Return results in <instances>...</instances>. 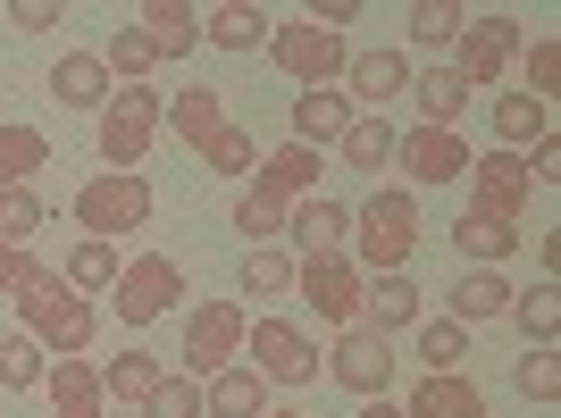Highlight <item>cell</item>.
I'll return each instance as SVG.
<instances>
[{
    "mask_svg": "<svg viewBox=\"0 0 561 418\" xmlns=\"http://www.w3.org/2000/svg\"><path fill=\"white\" fill-rule=\"evenodd\" d=\"M411 252H420V201L402 185L369 193V201L352 209V268L360 277H394V268H411Z\"/></svg>",
    "mask_w": 561,
    "mask_h": 418,
    "instance_id": "obj_1",
    "label": "cell"
},
{
    "mask_svg": "<svg viewBox=\"0 0 561 418\" xmlns=\"http://www.w3.org/2000/svg\"><path fill=\"white\" fill-rule=\"evenodd\" d=\"M18 318H25L18 335H34V344H43L50 360H76V351L93 344L101 310L84 302V293H68V285H59V277H50V268H43V277H34V285H25V293H18Z\"/></svg>",
    "mask_w": 561,
    "mask_h": 418,
    "instance_id": "obj_2",
    "label": "cell"
},
{
    "mask_svg": "<svg viewBox=\"0 0 561 418\" xmlns=\"http://www.w3.org/2000/svg\"><path fill=\"white\" fill-rule=\"evenodd\" d=\"M319 360H328V351L310 344L294 318H268V310H260V318L243 326V369H252L260 385H319Z\"/></svg>",
    "mask_w": 561,
    "mask_h": 418,
    "instance_id": "obj_3",
    "label": "cell"
},
{
    "mask_svg": "<svg viewBox=\"0 0 561 418\" xmlns=\"http://www.w3.org/2000/svg\"><path fill=\"white\" fill-rule=\"evenodd\" d=\"M151 176H110V167H101V176H84V193H76V227L93 234V243H117V234H135V227H151Z\"/></svg>",
    "mask_w": 561,
    "mask_h": 418,
    "instance_id": "obj_4",
    "label": "cell"
},
{
    "mask_svg": "<svg viewBox=\"0 0 561 418\" xmlns=\"http://www.w3.org/2000/svg\"><path fill=\"white\" fill-rule=\"evenodd\" d=\"M160 109H168V93H151V84H117L110 93V109H101V160H110V176H135V160L160 135Z\"/></svg>",
    "mask_w": 561,
    "mask_h": 418,
    "instance_id": "obj_5",
    "label": "cell"
},
{
    "mask_svg": "<svg viewBox=\"0 0 561 418\" xmlns=\"http://www.w3.org/2000/svg\"><path fill=\"white\" fill-rule=\"evenodd\" d=\"M519 43H528V25L519 18H469L461 25V43H453V76H461V93H486V84H503L519 59Z\"/></svg>",
    "mask_w": 561,
    "mask_h": 418,
    "instance_id": "obj_6",
    "label": "cell"
},
{
    "mask_svg": "<svg viewBox=\"0 0 561 418\" xmlns=\"http://www.w3.org/2000/svg\"><path fill=\"white\" fill-rule=\"evenodd\" d=\"M528 193H537V176H528V160L519 151H469V218H503V227H519L528 218Z\"/></svg>",
    "mask_w": 561,
    "mask_h": 418,
    "instance_id": "obj_7",
    "label": "cell"
},
{
    "mask_svg": "<svg viewBox=\"0 0 561 418\" xmlns=\"http://www.w3.org/2000/svg\"><path fill=\"white\" fill-rule=\"evenodd\" d=\"M185 302V268L168 252H142V259H126L117 268V285H110V310L126 326H151V318H168V310Z\"/></svg>",
    "mask_w": 561,
    "mask_h": 418,
    "instance_id": "obj_8",
    "label": "cell"
},
{
    "mask_svg": "<svg viewBox=\"0 0 561 418\" xmlns=\"http://www.w3.org/2000/svg\"><path fill=\"white\" fill-rule=\"evenodd\" d=\"M268 59H277V76H294V84H335L344 76V34H328V25H310V18H294V25H268Z\"/></svg>",
    "mask_w": 561,
    "mask_h": 418,
    "instance_id": "obj_9",
    "label": "cell"
},
{
    "mask_svg": "<svg viewBox=\"0 0 561 418\" xmlns=\"http://www.w3.org/2000/svg\"><path fill=\"white\" fill-rule=\"evenodd\" d=\"M243 302H202V310H185V376L193 385H210L218 369H234L243 360Z\"/></svg>",
    "mask_w": 561,
    "mask_h": 418,
    "instance_id": "obj_10",
    "label": "cell"
},
{
    "mask_svg": "<svg viewBox=\"0 0 561 418\" xmlns=\"http://www.w3.org/2000/svg\"><path fill=\"white\" fill-rule=\"evenodd\" d=\"M319 369H328L344 394H360V402L394 394V335H377V326H344V335H335V351L319 360Z\"/></svg>",
    "mask_w": 561,
    "mask_h": 418,
    "instance_id": "obj_11",
    "label": "cell"
},
{
    "mask_svg": "<svg viewBox=\"0 0 561 418\" xmlns=\"http://www.w3.org/2000/svg\"><path fill=\"white\" fill-rule=\"evenodd\" d=\"M360 285H369V277H360L344 252H328V259H294V293H302V302L319 310L335 335H344V326H360Z\"/></svg>",
    "mask_w": 561,
    "mask_h": 418,
    "instance_id": "obj_12",
    "label": "cell"
},
{
    "mask_svg": "<svg viewBox=\"0 0 561 418\" xmlns=\"http://www.w3.org/2000/svg\"><path fill=\"white\" fill-rule=\"evenodd\" d=\"M394 160L411 185H461L469 176V135H453V126H411V135H394Z\"/></svg>",
    "mask_w": 561,
    "mask_h": 418,
    "instance_id": "obj_13",
    "label": "cell"
},
{
    "mask_svg": "<svg viewBox=\"0 0 561 418\" xmlns=\"http://www.w3.org/2000/svg\"><path fill=\"white\" fill-rule=\"evenodd\" d=\"M411 76H420V68H411V50H352V59H344L352 93L344 101H360V117H386L402 93H411Z\"/></svg>",
    "mask_w": 561,
    "mask_h": 418,
    "instance_id": "obj_14",
    "label": "cell"
},
{
    "mask_svg": "<svg viewBox=\"0 0 561 418\" xmlns=\"http://www.w3.org/2000/svg\"><path fill=\"white\" fill-rule=\"evenodd\" d=\"M285 243H294V259L352 252V209H344V201H328V193H310V201L285 209Z\"/></svg>",
    "mask_w": 561,
    "mask_h": 418,
    "instance_id": "obj_15",
    "label": "cell"
},
{
    "mask_svg": "<svg viewBox=\"0 0 561 418\" xmlns=\"http://www.w3.org/2000/svg\"><path fill=\"white\" fill-rule=\"evenodd\" d=\"M319 176H328V160H319V151H310V142H277V151H268V160L252 167V185L268 193V201H310V193H319Z\"/></svg>",
    "mask_w": 561,
    "mask_h": 418,
    "instance_id": "obj_16",
    "label": "cell"
},
{
    "mask_svg": "<svg viewBox=\"0 0 561 418\" xmlns=\"http://www.w3.org/2000/svg\"><path fill=\"white\" fill-rule=\"evenodd\" d=\"M110 68H101V50H59V68H50V101H59V109H110Z\"/></svg>",
    "mask_w": 561,
    "mask_h": 418,
    "instance_id": "obj_17",
    "label": "cell"
},
{
    "mask_svg": "<svg viewBox=\"0 0 561 418\" xmlns=\"http://www.w3.org/2000/svg\"><path fill=\"white\" fill-rule=\"evenodd\" d=\"M135 34L151 43V59H185V50L202 43V18H193V0H142Z\"/></svg>",
    "mask_w": 561,
    "mask_h": 418,
    "instance_id": "obj_18",
    "label": "cell"
},
{
    "mask_svg": "<svg viewBox=\"0 0 561 418\" xmlns=\"http://www.w3.org/2000/svg\"><path fill=\"white\" fill-rule=\"evenodd\" d=\"M360 326H377V335L420 326V285H411V268H394V277H369V285H360Z\"/></svg>",
    "mask_w": 561,
    "mask_h": 418,
    "instance_id": "obj_19",
    "label": "cell"
},
{
    "mask_svg": "<svg viewBox=\"0 0 561 418\" xmlns=\"http://www.w3.org/2000/svg\"><path fill=\"white\" fill-rule=\"evenodd\" d=\"M512 293H519V285L503 277V268H461V285H453V326L512 318Z\"/></svg>",
    "mask_w": 561,
    "mask_h": 418,
    "instance_id": "obj_20",
    "label": "cell"
},
{
    "mask_svg": "<svg viewBox=\"0 0 561 418\" xmlns=\"http://www.w3.org/2000/svg\"><path fill=\"white\" fill-rule=\"evenodd\" d=\"M411 126H453L461 135V109H469V93H461V76L453 68H427V76H411Z\"/></svg>",
    "mask_w": 561,
    "mask_h": 418,
    "instance_id": "obj_21",
    "label": "cell"
},
{
    "mask_svg": "<svg viewBox=\"0 0 561 418\" xmlns=\"http://www.w3.org/2000/svg\"><path fill=\"white\" fill-rule=\"evenodd\" d=\"M402 410H411V418H486V394H478V385L453 369V376H420Z\"/></svg>",
    "mask_w": 561,
    "mask_h": 418,
    "instance_id": "obj_22",
    "label": "cell"
},
{
    "mask_svg": "<svg viewBox=\"0 0 561 418\" xmlns=\"http://www.w3.org/2000/svg\"><path fill=\"white\" fill-rule=\"evenodd\" d=\"M50 167V135L43 126H0V193H25Z\"/></svg>",
    "mask_w": 561,
    "mask_h": 418,
    "instance_id": "obj_23",
    "label": "cell"
},
{
    "mask_svg": "<svg viewBox=\"0 0 561 418\" xmlns=\"http://www.w3.org/2000/svg\"><path fill=\"white\" fill-rule=\"evenodd\" d=\"M43 394H50V410H59V418H68V410H110V402H101V369L84 360V351H76V360H50Z\"/></svg>",
    "mask_w": 561,
    "mask_h": 418,
    "instance_id": "obj_24",
    "label": "cell"
},
{
    "mask_svg": "<svg viewBox=\"0 0 561 418\" xmlns=\"http://www.w3.org/2000/svg\"><path fill=\"white\" fill-rule=\"evenodd\" d=\"M453 252L469 259V268H503V259L519 252V227H503V218H453Z\"/></svg>",
    "mask_w": 561,
    "mask_h": 418,
    "instance_id": "obj_25",
    "label": "cell"
},
{
    "mask_svg": "<svg viewBox=\"0 0 561 418\" xmlns=\"http://www.w3.org/2000/svg\"><path fill=\"white\" fill-rule=\"evenodd\" d=\"M160 126H176V135H185V151H202V142H210L218 126H227V101H218L210 84H193V93H168Z\"/></svg>",
    "mask_w": 561,
    "mask_h": 418,
    "instance_id": "obj_26",
    "label": "cell"
},
{
    "mask_svg": "<svg viewBox=\"0 0 561 418\" xmlns=\"http://www.w3.org/2000/svg\"><path fill=\"white\" fill-rule=\"evenodd\" d=\"M335 160L360 167V176H377V167L394 160V117H360V109H352V126L335 135Z\"/></svg>",
    "mask_w": 561,
    "mask_h": 418,
    "instance_id": "obj_27",
    "label": "cell"
},
{
    "mask_svg": "<svg viewBox=\"0 0 561 418\" xmlns=\"http://www.w3.org/2000/svg\"><path fill=\"white\" fill-rule=\"evenodd\" d=\"M260 394H268V385H260V376L234 360V369H218L210 385H202V418H260V410H268Z\"/></svg>",
    "mask_w": 561,
    "mask_h": 418,
    "instance_id": "obj_28",
    "label": "cell"
},
{
    "mask_svg": "<svg viewBox=\"0 0 561 418\" xmlns=\"http://www.w3.org/2000/svg\"><path fill=\"white\" fill-rule=\"evenodd\" d=\"M202 43H218V50H234V59H243V50L268 43V9H252V0H227V9H210V18H202Z\"/></svg>",
    "mask_w": 561,
    "mask_h": 418,
    "instance_id": "obj_29",
    "label": "cell"
},
{
    "mask_svg": "<svg viewBox=\"0 0 561 418\" xmlns=\"http://www.w3.org/2000/svg\"><path fill=\"white\" fill-rule=\"evenodd\" d=\"M344 126H352V101L344 93H328V84H319V93H294V142L319 151V142H335Z\"/></svg>",
    "mask_w": 561,
    "mask_h": 418,
    "instance_id": "obj_30",
    "label": "cell"
},
{
    "mask_svg": "<svg viewBox=\"0 0 561 418\" xmlns=\"http://www.w3.org/2000/svg\"><path fill=\"white\" fill-rule=\"evenodd\" d=\"M160 376H168V369L151 360V351H126V360H101V402H126V410H142Z\"/></svg>",
    "mask_w": 561,
    "mask_h": 418,
    "instance_id": "obj_31",
    "label": "cell"
},
{
    "mask_svg": "<svg viewBox=\"0 0 561 418\" xmlns=\"http://www.w3.org/2000/svg\"><path fill=\"white\" fill-rule=\"evenodd\" d=\"M494 135H503V151H528V142L553 135V109L528 101V93H503V101H494Z\"/></svg>",
    "mask_w": 561,
    "mask_h": 418,
    "instance_id": "obj_32",
    "label": "cell"
},
{
    "mask_svg": "<svg viewBox=\"0 0 561 418\" xmlns=\"http://www.w3.org/2000/svg\"><path fill=\"white\" fill-rule=\"evenodd\" d=\"M193 160L210 167V176H234V185H252V167H260V142H252V135H243V126L227 117V126H218V135L202 142V151H193Z\"/></svg>",
    "mask_w": 561,
    "mask_h": 418,
    "instance_id": "obj_33",
    "label": "cell"
},
{
    "mask_svg": "<svg viewBox=\"0 0 561 418\" xmlns=\"http://www.w3.org/2000/svg\"><path fill=\"white\" fill-rule=\"evenodd\" d=\"M117 268H126V259H117V243H93V234H84V243L68 252V268H59V285H68V293H110Z\"/></svg>",
    "mask_w": 561,
    "mask_h": 418,
    "instance_id": "obj_34",
    "label": "cell"
},
{
    "mask_svg": "<svg viewBox=\"0 0 561 418\" xmlns=\"http://www.w3.org/2000/svg\"><path fill=\"white\" fill-rule=\"evenodd\" d=\"M234 293H260V302H277V293H294V252H285V243H260V252L243 259V277H234Z\"/></svg>",
    "mask_w": 561,
    "mask_h": 418,
    "instance_id": "obj_35",
    "label": "cell"
},
{
    "mask_svg": "<svg viewBox=\"0 0 561 418\" xmlns=\"http://www.w3.org/2000/svg\"><path fill=\"white\" fill-rule=\"evenodd\" d=\"M234 234H243L252 252H260V243H285V201H268L260 185H243V193H234Z\"/></svg>",
    "mask_w": 561,
    "mask_h": 418,
    "instance_id": "obj_36",
    "label": "cell"
},
{
    "mask_svg": "<svg viewBox=\"0 0 561 418\" xmlns=\"http://www.w3.org/2000/svg\"><path fill=\"white\" fill-rule=\"evenodd\" d=\"M43 369H50V351L34 335H0V394H34Z\"/></svg>",
    "mask_w": 561,
    "mask_h": 418,
    "instance_id": "obj_37",
    "label": "cell"
},
{
    "mask_svg": "<svg viewBox=\"0 0 561 418\" xmlns=\"http://www.w3.org/2000/svg\"><path fill=\"white\" fill-rule=\"evenodd\" d=\"M512 318L528 326V344H553V335H561V285H528V293H512Z\"/></svg>",
    "mask_w": 561,
    "mask_h": 418,
    "instance_id": "obj_38",
    "label": "cell"
},
{
    "mask_svg": "<svg viewBox=\"0 0 561 418\" xmlns=\"http://www.w3.org/2000/svg\"><path fill=\"white\" fill-rule=\"evenodd\" d=\"M420 360H427V376H453V369L469 360V326L427 318V326H420Z\"/></svg>",
    "mask_w": 561,
    "mask_h": 418,
    "instance_id": "obj_39",
    "label": "cell"
},
{
    "mask_svg": "<svg viewBox=\"0 0 561 418\" xmlns=\"http://www.w3.org/2000/svg\"><path fill=\"white\" fill-rule=\"evenodd\" d=\"M50 227V209L34 201V185L25 193H0V243H18V252H34V234Z\"/></svg>",
    "mask_w": 561,
    "mask_h": 418,
    "instance_id": "obj_40",
    "label": "cell"
},
{
    "mask_svg": "<svg viewBox=\"0 0 561 418\" xmlns=\"http://www.w3.org/2000/svg\"><path fill=\"white\" fill-rule=\"evenodd\" d=\"M101 68H110V84H142V76L160 68V59H151V43H142L135 25H117L110 50H101Z\"/></svg>",
    "mask_w": 561,
    "mask_h": 418,
    "instance_id": "obj_41",
    "label": "cell"
},
{
    "mask_svg": "<svg viewBox=\"0 0 561 418\" xmlns=\"http://www.w3.org/2000/svg\"><path fill=\"white\" fill-rule=\"evenodd\" d=\"M519 59H528V101H545V109H553V84H561V34H528V43H519Z\"/></svg>",
    "mask_w": 561,
    "mask_h": 418,
    "instance_id": "obj_42",
    "label": "cell"
},
{
    "mask_svg": "<svg viewBox=\"0 0 561 418\" xmlns=\"http://www.w3.org/2000/svg\"><path fill=\"white\" fill-rule=\"evenodd\" d=\"M461 9H453V0H420V9H411V43H427V50H453L461 43Z\"/></svg>",
    "mask_w": 561,
    "mask_h": 418,
    "instance_id": "obj_43",
    "label": "cell"
},
{
    "mask_svg": "<svg viewBox=\"0 0 561 418\" xmlns=\"http://www.w3.org/2000/svg\"><path fill=\"white\" fill-rule=\"evenodd\" d=\"M519 394H528V402H561V351L553 344H528V360H519Z\"/></svg>",
    "mask_w": 561,
    "mask_h": 418,
    "instance_id": "obj_44",
    "label": "cell"
},
{
    "mask_svg": "<svg viewBox=\"0 0 561 418\" xmlns=\"http://www.w3.org/2000/svg\"><path fill=\"white\" fill-rule=\"evenodd\" d=\"M142 418H202V385L193 376H160L151 402H142Z\"/></svg>",
    "mask_w": 561,
    "mask_h": 418,
    "instance_id": "obj_45",
    "label": "cell"
},
{
    "mask_svg": "<svg viewBox=\"0 0 561 418\" xmlns=\"http://www.w3.org/2000/svg\"><path fill=\"white\" fill-rule=\"evenodd\" d=\"M34 277H43V259H34V252H18V243H0V293L18 302V293H25Z\"/></svg>",
    "mask_w": 561,
    "mask_h": 418,
    "instance_id": "obj_46",
    "label": "cell"
},
{
    "mask_svg": "<svg viewBox=\"0 0 561 418\" xmlns=\"http://www.w3.org/2000/svg\"><path fill=\"white\" fill-rule=\"evenodd\" d=\"M59 18H68L59 0H18V9H9V25H18V34H50Z\"/></svg>",
    "mask_w": 561,
    "mask_h": 418,
    "instance_id": "obj_47",
    "label": "cell"
},
{
    "mask_svg": "<svg viewBox=\"0 0 561 418\" xmlns=\"http://www.w3.org/2000/svg\"><path fill=\"white\" fill-rule=\"evenodd\" d=\"M519 160H528V176H537V185H561V135L528 142V151H519Z\"/></svg>",
    "mask_w": 561,
    "mask_h": 418,
    "instance_id": "obj_48",
    "label": "cell"
},
{
    "mask_svg": "<svg viewBox=\"0 0 561 418\" xmlns=\"http://www.w3.org/2000/svg\"><path fill=\"white\" fill-rule=\"evenodd\" d=\"M302 18H310V25H328V34H344V25H360V0H310Z\"/></svg>",
    "mask_w": 561,
    "mask_h": 418,
    "instance_id": "obj_49",
    "label": "cell"
},
{
    "mask_svg": "<svg viewBox=\"0 0 561 418\" xmlns=\"http://www.w3.org/2000/svg\"><path fill=\"white\" fill-rule=\"evenodd\" d=\"M360 418H411V410H402L394 394H377V402H360Z\"/></svg>",
    "mask_w": 561,
    "mask_h": 418,
    "instance_id": "obj_50",
    "label": "cell"
},
{
    "mask_svg": "<svg viewBox=\"0 0 561 418\" xmlns=\"http://www.w3.org/2000/svg\"><path fill=\"white\" fill-rule=\"evenodd\" d=\"M260 418H310V410H260Z\"/></svg>",
    "mask_w": 561,
    "mask_h": 418,
    "instance_id": "obj_51",
    "label": "cell"
},
{
    "mask_svg": "<svg viewBox=\"0 0 561 418\" xmlns=\"http://www.w3.org/2000/svg\"><path fill=\"white\" fill-rule=\"evenodd\" d=\"M68 418H110V410H68Z\"/></svg>",
    "mask_w": 561,
    "mask_h": 418,
    "instance_id": "obj_52",
    "label": "cell"
}]
</instances>
